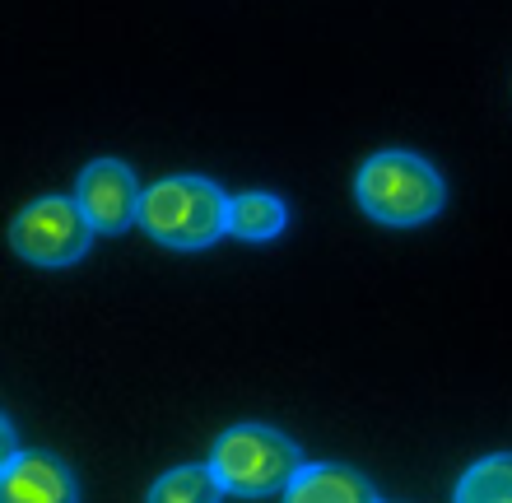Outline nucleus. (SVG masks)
I'll return each mask as SVG.
<instances>
[{
    "mask_svg": "<svg viewBox=\"0 0 512 503\" xmlns=\"http://www.w3.org/2000/svg\"><path fill=\"white\" fill-rule=\"evenodd\" d=\"M354 201L373 224L387 229H419L429 219L443 215L447 182L443 173L410 150H382L364 159L354 177Z\"/></svg>",
    "mask_w": 512,
    "mask_h": 503,
    "instance_id": "nucleus-1",
    "label": "nucleus"
},
{
    "mask_svg": "<svg viewBox=\"0 0 512 503\" xmlns=\"http://www.w3.org/2000/svg\"><path fill=\"white\" fill-rule=\"evenodd\" d=\"M229 205L233 196L210 177H163L145 187L140 229L173 252H201L229 233Z\"/></svg>",
    "mask_w": 512,
    "mask_h": 503,
    "instance_id": "nucleus-2",
    "label": "nucleus"
},
{
    "mask_svg": "<svg viewBox=\"0 0 512 503\" xmlns=\"http://www.w3.org/2000/svg\"><path fill=\"white\" fill-rule=\"evenodd\" d=\"M210 466L219 471L229 494L266 499V494L289 490L308 462H303V448L280 429H270V424H233V429H224L215 438Z\"/></svg>",
    "mask_w": 512,
    "mask_h": 503,
    "instance_id": "nucleus-3",
    "label": "nucleus"
},
{
    "mask_svg": "<svg viewBox=\"0 0 512 503\" xmlns=\"http://www.w3.org/2000/svg\"><path fill=\"white\" fill-rule=\"evenodd\" d=\"M94 243V224L75 196H38L10 224V247L33 266H75Z\"/></svg>",
    "mask_w": 512,
    "mask_h": 503,
    "instance_id": "nucleus-4",
    "label": "nucleus"
},
{
    "mask_svg": "<svg viewBox=\"0 0 512 503\" xmlns=\"http://www.w3.org/2000/svg\"><path fill=\"white\" fill-rule=\"evenodd\" d=\"M75 201L89 215L94 233H126L140 224V205H145V187L135 182V173L122 159H94L75 182Z\"/></svg>",
    "mask_w": 512,
    "mask_h": 503,
    "instance_id": "nucleus-5",
    "label": "nucleus"
},
{
    "mask_svg": "<svg viewBox=\"0 0 512 503\" xmlns=\"http://www.w3.org/2000/svg\"><path fill=\"white\" fill-rule=\"evenodd\" d=\"M0 503H80V485L52 452H19L0 466Z\"/></svg>",
    "mask_w": 512,
    "mask_h": 503,
    "instance_id": "nucleus-6",
    "label": "nucleus"
},
{
    "mask_svg": "<svg viewBox=\"0 0 512 503\" xmlns=\"http://www.w3.org/2000/svg\"><path fill=\"white\" fill-rule=\"evenodd\" d=\"M284 503H382L364 471L345 462H308L284 490Z\"/></svg>",
    "mask_w": 512,
    "mask_h": 503,
    "instance_id": "nucleus-7",
    "label": "nucleus"
},
{
    "mask_svg": "<svg viewBox=\"0 0 512 503\" xmlns=\"http://www.w3.org/2000/svg\"><path fill=\"white\" fill-rule=\"evenodd\" d=\"M289 229V205L270 191H243L229 205V233L243 243H270Z\"/></svg>",
    "mask_w": 512,
    "mask_h": 503,
    "instance_id": "nucleus-8",
    "label": "nucleus"
},
{
    "mask_svg": "<svg viewBox=\"0 0 512 503\" xmlns=\"http://www.w3.org/2000/svg\"><path fill=\"white\" fill-rule=\"evenodd\" d=\"M224 494L229 490H224L219 471L205 462V466H177V471L159 476L149 485L145 503H219Z\"/></svg>",
    "mask_w": 512,
    "mask_h": 503,
    "instance_id": "nucleus-9",
    "label": "nucleus"
},
{
    "mask_svg": "<svg viewBox=\"0 0 512 503\" xmlns=\"http://www.w3.org/2000/svg\"><path fill=\"white\" fill-rule=\"evenodd\" d=\"M452 503H512V452H489L457 480Z\"/></svg>",
    "mask_w": 512,
    "mask_h": 503,
    "instance_id": "nucleus-10",
    "label": "nucleus"
}]
</instances>
